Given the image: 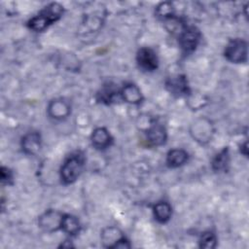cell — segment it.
I'll return each instance as SVG.
<instances>
[{"instance_id": "cell-1", "label": "cell", "mask_w": 249, "mask_h": 249, "mask_svg": "<svg viewBox=\"0 0 249 249\" xmlns=\"http://www.w3.org/2000/svg\"><path fill=\"white\" fill-rule=\"evenodd\" d=\"M62 15L63 7L58 3H51L28 20L27 27L35 32L44 31L51 24L57 21Z\"/></svg>"}, {"instance_id": "cell-2", "label": "cell", "mask_w": 249, "mask_h": 249, "mask_svg": "<svg viewBox=\"0 0 249 249\" xmlns=\"http://www.w3.org/2000/svg\"><path fill=\"white\" fill-rule=\"evenodd\" d=\"M86 158L83 152L77 151L68 156L60 168V179L68 185L74 183L81 175L85 166Z\"/></svg>"}, {"instance_id": "cell-3", "label": "cell", "mask_w": 249, "mask_h": 249, "mask_svg": "<svg viewBox=\"0 0 249 249\" xmlns=\"http://www.w3.org/2000/svg\"><path fill=\"white\" fill-rule=\"evenodd\" d=\"M224 54L231 62H245L247 60V43L239 38L232 39L227 45Z\"/></svg>"}, {"instance_id": "cell-4", "label": "cell", "mask_w": 249, "mask_h": 249, "mask_svg": "<svg viewBox=\"0 0 249 249\" xmlns=\"http://www.w3.org/2000/svg\"><path fill=\"white\" fill-rule=\"evenodd\" d=\"M178 35L179 45L185 53H191L196 49L200 40V32L196 27L186 25Z\"/></svg>"}, {"instance_id": "cell-5", "label": "cell", "mask_w": 249, "mask_h": 249, "mask_svg": "<svg viewBox=\"0 0 249 249\" xmlns=\"http://www.w3.org/2000/svg\"><path fill=\"white\" fill-rule=\"evenodd\" d=\"M103 246L106 248H129V241L123 235L122 231L115 228H106L101 233Z\"/></svg>"}, {"instance_id": "cell-6", "label": "cell", "mask_w": 249, "mask_h": 249, "mask_svg": "<svg viewBox=\"0 0 249 249\" xmlns=\"http://www.w3.org/2000/svg\"><path fill=\"white\" fill-rule=\"evenodd\" d=\"M136 61L142 70L149 72L156 70L159 65L157 53L152 49L147 47L138 50L136 53Z\"/></svg>"}, {"instance_id": "cell-7", "label": "cell", "mask_w": 249, "mask_h": 249, "mask_svg": "<svg viewBox=\"0 0 249 249\" xmlns=\"http://www.w3.org/2000/svg\"><path fill=\"white\" fill-rule=\"evenodd\" d=\"M166 89L175 96H185L190 94V87L188 80L184 75H176L169 77L165 81Z\"/></svg>"}, {"instance_id": "cell-8", "label": "cell", "mask_w": 249, "mask_h": 249, "mask_svg": "<svg viewBox=\"0 0 249 249\" xmlns=\"http://www.w3.org/2000/svg\"><path fill=\"white\" fill-rule=\"evenodd\" d=\"M166 129L159 122H152L146 131V139L151 146H160L166 141Z\"/></svg>"}, {"instance_id": "cell-9", "label": "cell", "mask_w": 249, "mask_h": 249, "mask_svg": "<svg viewBox=\"0 0 249 249\" xmlns=\"http://www.w3.org/2000/svg\"><path fill=\"white\" fill-rule=\"evenodd\" d=\"M63 214L55 210H48L39 217V227L46 231H54L60 229Z\"/></svg>"}, {"instance_id": "cell-10", "label": "cell", "mask_w": 249, "mask_h": 249, "mask_svg": "<svg viewBox=\"0 0 249 249\" xmlns=\"http://www.w3.org/2000/svg\"><path fill=\"white\" fill-rule=\"evenodd\" d=\"M71 107L68 101L62 98L52 100L48 105V114L51 118L55 120H62L69 116Z\"/></svg>"}, {"instance_id": "cell-11", "label": "cell", "mask_w": 249, "mask_h": 249, "mask_svg": "<svg viewBox=\"0 0 249 249\" xmlns=\"http://www.w3.org/2000/svg\"><path fill=\"white\" fill-rule=\"evenodd\" d=\"M42 145V138L38 131H31L26 133L21 138V148L22 151L27 155H36Z\"/></svg>"}, {"instance_id": "cell-12", "label": "cell", "mask_w": 249, "mask_h": 249, "mask_svg": "<svg viewBox=\"0 0 249 249\" xmlns=\"http://www.w3.org/2000/svg\"><path fill=\"white\" fill-rule=\"evenodd\" d=\"M91 144L95 149L104 150L111 146L113 143V137L109 131L104 127H97L92 131L90 136Z\"/></svg>"}, {"instance_id": "cell-13", "label": "cell", "mask_w": 249, "mask_h": 249, "mask_svg": "<svg viewBox=\"0 0 249 249\" xmlns=\"http://www.w3.org/2000/svg\"><path fill=\"white\" fill-rule=\"evenodd\" d=\"M121 94L123 99L130 104H139L143 100V95L141 93L140 89L136 85L131 83L125 84L123 87Z\"/></svg>"}, {"instance_id": "cell-14", "label": "cell", "mask_w": 249, "mask_h": 249, "mask_svg": "<svg viewBox=\"0 0 249 249\" xmlns=\"http://www.w3.org/2000/svg\"><path fill=\"white\" fill-rule=\"evenodd\" d=\"M189 155L183 149H172L166 155V164L171 168L179 167L185 164L188 160Z\"/></svg>"}, {"instance_id": "cell-15", "label": "cell", "mask_w": 249, "mask_h": 249, "mask_svg": "<svg viewBox=\"0 0 249 249\" xmlns=\"http://www.w3.org/2000/svg\"><path fill=\"white\" fill-rule=\"evenodd\" d=\"M155 219L161 224L169 221L172 214L171 205L167 201H159L153 207Z\"/></svg>"}, {"instance_id": "cell-16", "label": "cell", "mask_w": 249, "mask_h": 249, "mask_svg": "<svg viewBox=\"0 0 249 249\" xmlns=\"http://www.w3.org/2000/svg\"><path fill=\"white\" fill-rule=\"evenodd\" d=\"M60 229L67 234L74 236L79 233L81 225L78 220L73 215L70 214H63L62 219H61V224H60Z\"/></svg>"}, {"instance_id": "cell-17", "label": "cell", "mask_w": 249, "mask_h": 249, "mask_svg": "<svg viewBox=\"0 0 249 249\" xmlns=\"http://www.w3.org/2000/svg\"><path fill=\"white\" fill-rule=\"evenodd\" d=\"M118 92H119V90L115 84L106 83L102 86L100 90L97 92L96 98L99 102H102L105 104H110L114 101Z\"/></svg>"}, {"instance_id": "cell-18", "label": "cell", "mask_w": 249, "mask_h": 249, "mask_svg": "<svg viewBox=\"0 0 249 249\" xmlns=\"http://www.w3.org/2000/svg\"><path fill=\"white\" fill-rule=\"evenodd\" d=\"M229 163H230V154H229L228 147H226L213 158L211 161V166L214 171L220 172V171H226Z\"/></svg>"}, {"instance_id": "cell-19", "label": "cell", "mask_w": 249, "mask_h": 249, "mask_svg": "<svg viewBox=\"0 0 249 249\" xmlns=\"http://www.w3.org/2000/svg\"><path fill=\"white\" fill-rule=\"evenodd\" d=\"M199 247L201 248H215L217 244L216 235L212 231H204L199 238Z\"/></svg>"}, {"instance_id": "cell-20", "label": "cell", "mask_w": 249, "mask_h": 249, "mask_svg": "<svg viewBox=\"0 0 249 249\" xmlns=\"http://www.w3.org/2000/svg\"><path fill=\"white\" fill-rule=\"evenodd\" d=\"M13 181V173L12 171L8 168V167H5V166H2L1 167V182L2 184H11Z\"/></svg>"}]
</instances>
